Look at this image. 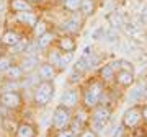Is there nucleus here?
Segmentation results:
<instances>
[{"label": "nucleus", "instance_id": "1", "mask_svg": "<svg viewBox=\"0 0 147 137\" xmlns=\"http://www.w3.org/2000/svg\"><path fill=\"white\" fill-rule=\"evenodd\" d=\"M105 93V83L101 82L98 77L87 80L82 90V103H84L85 109H93L100 105L101 96Z\"/></svg>", "mask_w": 147, "mask_h": 137}, {"label": "nucleus", "instance_id": "2", "mask_svg": "<svg viewBox=\"0 0 147 137\" xmlns=\"http://www.w3.org/2000/svg\"><path fill=\"white\" fill-rule=\"evenodd\" d=\"M92 114V129L93 131H103L111 121V109L108 106H96L93 108Z\"/></svg>", "mask_w": 147, "mask_h": 137}, {"label": "nucleus", "instance_id": "3", "mask_svg": "<svg viewBox=\"0 0 147 137\" xmlns=\"http://www.w3.org/2000/svg\"><path fill=\"white\" fill-rule=\"evenodd\" d=\"M54 96V85L53 80H42L34 90V103L39 106L47 105Z\"/></svg>", "mask_w": 147, "mask_h": 137}, {"label": "nucleus", "instance_id": "4", "mask_svg": "<svg viewBox=\"0 0 147 137\" xmlns=\"http://www.w3.org/2000/svg\"><path fill=\"white\" fill-rule=\"evenodd\" d=\"M69 122H70V111H69V108L59 105L53 113V126H54V129L62 131Z\"/></svg>", "mask_w": 147, "mask_h": 137}, {"label": "nucleus", "instance_id": "5", "mask_svg": "<svg viewBox=\"0 0 147 137\" xmlns=\"http://www.w3.org/2000/svg\"><path fill=\"white\" fill-rule=\"evenodd\" d=\"M54 44L64 54H74L75 49H77V39H75V36L74 34H67V33H64L62 36H57Z\"/></svg>", "mask_w": 147, "mask_h": 137}, {"label": "nucleus", "instance_id": "6", "mask_svg": "<svg viewBox=\"0 0 147 137\" xmlns=\"http://www.w3.org/2000/svg\"><path fill=\"white\" fill-rule=\"evenodd\" d=\"M25 38L21 34L20 31H16L13 28H8L5 31L2 33V36H0V44H2V48H8V49H13L16 44H20Z\"/></svg>", "mask_w": 147, "mask_h": 137}, {"label": "nucleus", "instance_id": "7", "mask_svg": "<svg viewBox=\"0 0 147 137\" xmlns=\"http://www.w3.org/2000/svg\"><path fill=\"white\" fill-rule=\"evenodd\" d=\"M141 121H142V111L139 106H131L123 114V126L124 127H129V129L137 127L141 124Z\"/></svg>", "mask_w": 147, "mask_h": 137}, {"label": "nucleus", "instance_id": "8", "mask_svg": "<svg viewBox=\"0 0 147 137\" xmlns=\"http://www.w3.org/2000/svg\"><path fill=\"white\" fill-rule=\"evenodd\" d=\"M82 16H80V13H70V16H69L67 20L62 23V30L64 33H67V34H77V33L82 30Z\"/></svg>", "mask_w": 147, "mask_h": 137}, {"label": "nucleus", "instance_id": "9", "mask_svg": "<svg viewBox=\"0 0 147 137\" xmlns=\"http://www.w3.org/2000/svg\"><path fill=\"white\" fill-rule=\"evenodd\" d=\"M136 82L134 79V70H126V68H119L115 75V83L119 85L121 88H129Z\"/></svg>", "mask_w": 147, "mask_h": 137}, {"label": "nucleus", "instance_id": "10", "mask_svg": "<svg viewBox=\"0 0 147 137\" xmlns=\"http://www.w3.org/2000/svg\"><path fill=\"white\" fill-rule=\"evenodd\" d=\"M0 103L5 106V108H10V109H15L21 105V96L18 91H5L0 95Z\"/></svg>", "mask_w": 147, "mask_h": 137}, {"label": "nucleus", "instance_id": "11", "mask_svg": "<svg viewBox=\"0 0 147 137\" xmlns=\"http://www.w3.org/2000/svg\"><path fill=\"white\" fill-rule=\"evenodd\" d=\"M16 21L20 23L21 26H28V28H34L36 26L38 20H39V16L36 15V11H21V13H16L15 15Z\"/></svg>", "mask_w": 147, "mask_h": 137}, {"label": "nucleus", "instance_id": "12", "mask_svg": "<svg viewBox=\"0 0 147 137\" xmlns=\"http://www.w3.org/2000/svg\"><path fill=\"white\" fill-rule=\"evenodd\" d=\"M79 100H80L79 91L75 88H69V90H65L62 93V96H61V105L70 109V108H75V106L79 105Z\"/></svg>", "mask_w": 147, "mask_h": 137}, {"label": "nucleus", "instance_id": "13", "mask_svg": "<svg viewBox=\"0 0 147 137\" xmlns=\"http://www.w3.org/2000/svg\"><path fill=\"white\" fill-rule=\"evenodd\" d=\"M8 10L13 15H16V13H21V11H33L34 5L30 3L28 0H8Z\"/></svg>", "mask_w": 147, "mask_h": 137}, {"label": "nucleus", "instance_id": "14", "mask_svg": "<svg viewBox=\"0 0 147 137\" xmlns=\"http://www.w3.org/2000/svg\"><path fill=\"white\" fill-rule=\"evenodd\" d=\"M56 39H57V36L54 34V31L47 30L44 34H41L39 38H36V44H38V48L41 49V51H47V49L56 42Z\"/></svg>", "mask_w": 147, "mask_h": 137}, {"label": "nucleus", "instance_id": "15", "mask_svg": "<svg viewBox=\"0 0 147 137\" xmlns=\"http://www.w3.org/2000/svg\"><path fill=\"white\" fill-rule=\"evenodd\" d=\"M38 75L41 80H53L57 75V68L51 65L49 62H42L38 65Z\"/></svg>", "mask_w": 147, "mask_h": 137}, {"label": "nucleus", "instance_id": "16", "mask_svg": "<svg viewBox=\"0 0 147 137\" xmlns=\"http://www.w3.org/2000/svg\"><path fill=\"white\" fill-rule=\"evenodd\" d=\"M115 75H116V70L113 68L111 64H105V65H101L100 70H98V79H100L105 85L115 82Z\"/></svg>", "mask_w": 147, "mask_h": 137}, {"label": "nucleus", "instance_id": "17", "mask_svg": "<svg viewBox=\"0 0 147 137\" xmlns=\"http://www.w3.org/2000/svg\"><path fill=\"white\" fill-rule=\"evenodd\" d=\"M96 8H98V2L96 0H82L79 13L82 18H90L92 15H95Z\"/></svg>", "mask_w": 147, "mask_h": 137}, {"label": "nucleus", "instance_id": "18", "mask_svg": "<svg viewBox=\"0 0 147 137\" xmlns=\"http://www.w3.org/2000/svg\"><path fill=\"white\" fill-rule=\"evenodd\" d=\"M2 75H3V80H15V82H20L21 77H23V70L20 68L18 64H11L10 67L5 68V70L2 72Z\"/></svg>", "mask_w": 147, "mask_h": 137}, {"label": "nucleus", "instance_id": "19", "mask_svg": "<svg viewBox=\"0 0 147 137\" xmlns=\"http://www.w3.org/2000/svg\"><path fill=\"white\" fill-rule=\"evenodd\" d=\"M18 65H20V68L23 70V74H28V72H31V70L38 68L39 62H38V59L34 57V56H25V57L20 60Z\"/></svg>", "mask_w": 147, "mask_h": 137}, {"label": "nucleus", "instance_id": "20", "mask_svg": "<svg viewBox=\"0 0 147 137\" xmlns=\"http://www.w3.org/2000/svg\"><path fill=\"white\" fill-rule=\"evenodd\" d=\"M85 122H87V113H85V109H79L77 113H75V116H74L72 131H74V132L80 131V129L85 126Z\"/></svg>", "mask_w": 147, "mask_h": 137}, {"label": "nucleus", "instance_id": "21", "mask_svg": "<svg viewBox=\"0 0 147 137\" xmlns=\"http://www.w3.org/2000/svg\"><path fill=\"white\" fill-rule=\"evenodd\" d=\"M82 0H62V8L69 13H79Z\"/></svg>", "mask_w": 147, "mask_h": 137}, {"label": "nucleus", "instance_id": "22", "mask_svg": "<svg viewBox=\"0 0 147 137\" xmlns=\"http://www.w3.org/2000/svg\"><path fill=\"white\" fill-rule=\"evenodd\" d=\"M16 137H34V127L30 124H20L16 129Z\"/></svg>", "mask_w": 147, "mask_h": 137}, {"label": "nucleus", "instance_id": "23", "mask_svg": "<svg viewBox=\"0 0 147 137\" xmlns=\"http://www.w3.org/2000/svg\"><path fill=\"white\" fill-rule=\"evenodd\" d=\"M61 56H62V52H61L57 48H54V49H51V51L47 52V60H46V62H49L51 65H54V67L57 68L59 60H61ZM57 72H59V70H57Z\"/></svg>", "mask_w": 147, "mask_h": 137}, {"label": "nucleus", "instance_id": "24", "mask_svg": "<svg viewBox=\"0 0 147 137\" xmlns=\"http://www.w3.org/2000/svg\"><path fill=\"white\" fill-rule=\"evenodd\" d=\"M47 30H49V28H47L46 21L39 18V20H38V23H36V26L33 28V34H34V38H39L41 34H44Z\"/></svg>", "mask_w": 147, "mask_h": 137}, {"label": "nucleus", "instance_id": "25", "mask_svg": "<svg viewBox=\"0 0 147 137\" xmlns=\"http://www.w3.org/2000/svg\"><path fill=\"white\" fill-rule=\"evenodd\" d=\"M11 65V59L7 56V54H0V74L5 70V68H8Z\"/></svg>", "mask_w": 147, "mask_h": 137}, {"label": "nucleus", "instance_id": "26", "mask_svg": "<svg viewBox=\"0 0 147 137\" xmlns=\"http://www.w3.org/2000/svg\"><path fill=\"white\" fill-rule=\"evenodd\" d=\"M80 137H96V134H95L93 129H84L82 134H80Z\"/></svg>", "mask_w": 147, "mask_h": 137}, {"label": "nucleus", "instance_id": "27", "mask_svg": "<svg viewBox=\"0 0 147 137\" xmlns=\"http://www.w3.org/2000/svg\"><path fill=\"white\" fill-rule=\"evenodd\" d=\"M57 137H75V132L74 131H61L57 134Z\"/></svg>", "mask_w": 147, "mask_h": 137}, {"label": "nucleus", "instance_id": "28", "mask_svg": "<svg viewBox=\"0 0 147 137\" xmlns=\"http://www.w3.org/2000/svg\"><path fill=\"white\" fill-rule=\"evenodd\" d=\"M141 111H142V119H144V121H147V105L142 106Z\"/></svg>", "mask_w": 147, "mask_h": 137}, {"label": "nucleus", "instance_id": "29", "mask_svg": "<svg viewBox=\"0 0 147 137\" xmlns=\"http://www.w3.org/2000/svg\"><path fill=\"white\" fill-rule=\"evenodd\" d=\"M28 2H30V3H33V5H34V3H39V2H42V0H28Z\"/></svg>", "mask_w": 147, "mask_h": 137}, {"label": "nucleus", "instance_id": "30", "mask_svg": "<svg viewBox=\"0 0 147 137\" xmlns=\"http://www.w3.org/2000/svg\"><path fill=\"white\" fill-rule=\"evenodd\" d=\"M105 2H106V0H105Z\"/></svg>", "mask_w": 147, "mask_h": 137}]
</instances>
